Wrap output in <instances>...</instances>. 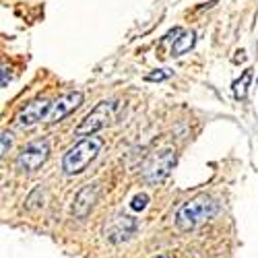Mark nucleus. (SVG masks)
<instances>
[{"instance_id":"nucleus-1","label":"nucleus","mask_w":258,"mask_h":258,"mask_svg":"<svg viewBox=\"0 0 258 258\" xmlns=\"http://www.w3.org/2000/svg\"><path fill=\"white\" fill-rule=\"evenodd\" d=\"M219 207L211 197L207 195H201V197H195L186 201L178 211H176V227L182 229V231H190V229H197L201 223L213 219L217 215Z\"/></svg>"},{"instance_id":"nucleus-2","label":"nucleus","mask_w":258,"mask_h":258,"mask_svg":"<svg viewBox=\"0 0 258 258\" xmlns=\"http://www.w3.org/2000/svg\"><path fill=\"white\" fill-rule=\"evenodd\" d=\"M124 103L120 99H105L99 101L93 110L81 120V124L75 128L77 137H93L101 128H107L110 124H114L120 114H122Z\"/></svg>"},{"instance_id":"nucleus-3","label":"nucleus","mask_w":258,"mask_h":258,"mask_svg":"<svg viewBox=\"0 0 258 258\" xmlns=\"http://www.w3.org/2000/svg\"><path fill=\"white\" fill-rule=\"evenodd\" d=\"M103 149V141L97 137H85L75 147H71L62 157V169L67 176H77L87 167Z\"/></svg>"},{"instance_id":"nucleus-4","label":"nucleus","mask_w":258,"mask_h":258,"mask_svg":"<svg viewBox=\"0 0 258 258\" xmlns=\"http://www.w3.org/2000/svg\"><path fill=\"white\" fill-rule=\"evenodd\" d=\"M176 165V151L171 147H165V149H159L155 151L151 157L147 159L145 167H143V180L147 184H159L163 182L171 167Z\"/></svg>"},{"instance_id":"nucleus-5","label":"nucleus","mask_w":258,"mask_h":258,"mask_svg":"<svg viewBox=\"0 0 258 258\" xmlns=\"http://www.w3.org/2000/svg\"><path fill=\"white\" fill-rule=\"evenodd\" d=\"M50 155V145L48 141L39 139V141H33L29 145H25L23 149H21V153L17 155V169L21 171H35L39 165H44L46 159Z\"/></svg>"},{"instance_id":"nucleus-6","label":"nucleus","mask_w":258,"mask_h":258,"mask_svg":"<svg viewBox=\"0 0 258 258\" xmlns=\"http://www.w3.org/2000/svg\"><path fill=\"white\" fill-rule=\"evenodd\" d=\"M50 107H52V101H48V99H35L31 103H27L25 107H21L19 114L15 116V124L19 128H29L33 124L46 122V118L50 114Z\"/></svg>"},{"instance_id":"nucleus-7","label":"nucleus","mask_w":258,"mask_h":258,"mask_svg":"<svg viewBox=\"0 0 258 258\" xmlns=\"http://www.w3.org/2000/svg\"><path fill=\"white\" fill-rule=\"evenodd\" d=\"M81 103H83V93H81V91H71V93L60 95L58 99L52 101V107H50V114H48L46 122H48V124L62 122L69 114H73Z\"/></svg>"},{"instance_id":"nucleus-8","label":"nucleus","mask_w":258,"mask_h":258,"mask_svg":"<svg viewBox=\"0 0 258 258\" xmlns=\"http://www.w3.org/2000/svg\"><path fill=\"white\" fill-rule=\"evenodd\" d=\"M137 229H139V221L135 217H131V215H118L110 223V227H105V238L114 244H120L124 240H131Z\"/></svg>"},{"instance_id":"nucleus-9","label":"nucleus","mask_w":258,"mask_h":258,"mask_svg":"<svg viewBox=\"0 0 258 258\" xmlns=\"http://www.w3.org/2000/svg\"><path fill=\"white\" fill-rule=\"evenodd\" d=\"M97 197H99V184H87L83 186L77 197L73 201V215L77 219H85L87 215L91 213L93 205L97 203Z\"/></svg>"},{"instance_id":"nucleus-10","label":"nucleus","mask_w":258,"mask_h":258,"mask_svg":"<svg viewBox=\"0 0 258 258\" xmlns=\"http://www.w3.org/2000/svg\"><path fill=\"white\" fill-rule=\"evenodd\" d=\"M176 33H178V29L171 31V35H176ZM192 46H195V33H192V31H182L180 37H174V46H171L169 54H171V56H182V54H186Z\"/></svg>"},{"instance_id":"nucleus-11","label":"nucleus","mask_w":258,"mask_h":258,"mask_svg":"<svg viewBox=\"0 0 258 258\" xmlns=\"http://www.w3.org/2000/svg\"><path fill=\"white\" fill-rule=\"evenodd\" d=\"M250 79H252V71H246V73L242 75V81L235 83V97H240V99H244V97H246Z\"/></svg>"},{"instance_id":"nucleus-12","label":"nucleus","mask_w":258,"mask_h":258,"mask_svg":"<svg viewBox=\"0 0 258 258\" xmlns=\"http://www.w3.org/2000/svg\"><path fill=\"white\" fill-rule=\"evenodd\" d=\"M147 203H149V197H147V195H137V197L133 199L131 207H133L135 211H143V209L147 207Z\"/></svg>"},{"instance_id":"nucleus-13","label":"nucleus","mask_w":258,"mask_h":258,"mask_svg":"<svg viewBox=\"0 0 258 258\" xmlns=\"http://www.w3.org/2000/svg\"><path fill=\"white\" fill-rule=\"evenodd\" d=\"M11 145H13V135H11L9 131H5V133H3V155H7V151L11 149Z\"/></svg>"},{"instance_id":"nucleus-14","label":"nucleus","mask_w":258,"mask_h":258,"mask_svg":"<svg viewBox=\"0 0 258 258\" xmlns=\"http://www.w3.org/2000/svg\"><path fill=\"white\" fill-rule=\"evenodd\" d=\"M167 77H169L167 71H155V73H151V75H147V81H163V79H167Z\"/></svg>"},{"instance_id":"nucleus-15","label":"nucleus","mask_w":258,"mask_h":258,"mask_svg":"<svg viewBox=\"0 0 258 258\" xmlns=\"http://www.w3.org/2000/svg\"><path fill=\"white\" fill-rule=\"evenodd\" d=\"M155 258H169L167 254H159V256H155Z\"/></svg>"}]
</instances>
